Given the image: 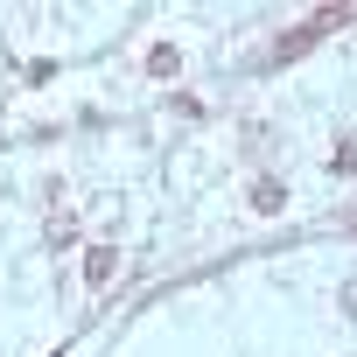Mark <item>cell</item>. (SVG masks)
<instances>
[{"mask_svg":"<svg viewBox=\"0 0 357 357\" xmlns=\"http://www.w3.org/2000/svg\"><path fill=\"white\" fill-rule=\"evenodd\" d=\"M50 238H56V245H70V238H77V218H70V211H56V218H50Z\"/></svg>","mask_w":357,"mask_h":357,"instance_id":"cell-1","label":"cell"}]
</instances>
